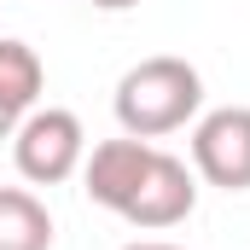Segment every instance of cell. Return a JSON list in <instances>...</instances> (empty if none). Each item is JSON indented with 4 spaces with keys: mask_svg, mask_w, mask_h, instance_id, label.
I'll list each match as a JSON object with an SVG mask.
<instances>
[{
    "mask_svg": "<svg viewBox=\"0 0 250 250\" xmlns=\"http://www.w3.org/2000/svg\"><path fill=\"white\" fill-rule=\"evenodd\" d=\"M204 105V76L175 53H157V59H140L117 82V123L134 140H163L175 128H187Z\"/></svg>",
    "mask_w": 250,
    "mask_h": 250,
    "instance_id": "obj_1",
    "label": "cell"
},
{
    "mask_svg": "<svg viewBox=\"0 0 250 250\" xmlns=\"http://www.w3.org/2000/svg\"><path fill=\"white\" fill-rule=\"evenodd\" d=\"M82 157H87V134H82V117L76 111H29L18 134H12V163L23 181L35 187H59L70 175H82Z\"/></svg>",
    "mask_w": 250,
    "mask_h": 250,
    "instance_id": "obj_2",
    "label": "cell"
},
{
    "mask_svg": "<svg viewBox=\"0 0 250 250\" xmlns=\"http://www.w3.org/2000/svg\"><path fill=\"white\" fill-rule=\"evenodd\" d=\"M192 175L221 192H250V105H221L192 128Z\"/></svg>",
    "mask_w": 250,
    "mask_h": 250,
    "instance_id": "obj_3",
    "label": "cell"
},
{
    "mask_svg": "<svg viewBox=\"0 0 250 250\" xmlns=\"http://www.w3.org/2000/svg\"><path fill=\"white\" fill-rule=\"evenodd\" d=\"M192 209H198V175L175 151H151V169L140 175V192L128 198L123 221L146 227V233H163V227H181Z\"/></svg>",
    "mask_w": 250,
    "mask_h": 250,
    "instance_id": "obj_4",
    "label": "cell"
},
{
    "mask_svg": "<svg viewBox=\"0 0 250 250\" xmlns=\"http://www.w3.org/2000/svg\"><path fill=\"white\" fill-rule=\"evenodd\" d=\"M151 140H134V134H123V140H99L87 157H82V192L99 204V209H111V215H123L128 198L140 192V175L151 169Z\"/></svg>",
    "mask_w": 250,
    "mask_h": 250,
    "instance_id": "obj_5",
    "label": "cell"
},
{
    "mask_svg": "<svg viewBox=\"0 0 250 250\" xmlns=\"http://www.w3.org/2000/svg\"><path fill=\"white\" fill-rule=\"evenodd\" d=\"M0 250H53V215L35 192L0 187Z\"/></svg>",
    "mask_w": 250,
    "mask_h": 250,
    "instance_id": "obj_6",
    "label": "cell"
},
{
    "mask_svg": "<svg viewBox=\"0 0 250 250\" xmlns=\"http://www.w3.org/2000/svg\"><path fill=\"white\" fill-rule=\"evenodd\" d=\"M41 82H47V70L35 59V47L6 35V41H0V105H6L12 117H29L35 99H41Z\"/></svg>",
    "mask_w": 250,
    "mask_h": 250,
    "instance_id": "obj_7",
    "label": "cell"
},
{
    "mask_svg": "<svg viewBox=\"0 0 250 250\" xmlns=\"http://www.w3.org/2000/svg\"><path fill=\"white\" fill-rule=\"evenodd\" d=\"M18 123H23V117H12V111L0 105V140H12V134H18Z\"/></svg>",
    "mask_w": 250,
    "mask_h": 250,
    "instance_id": "obj_8",
    "label": "cell"
},
{
    "mask_svg": "<svg viewBox=\"0 0 250 250\" xmlns=\"http://www.w3.org/2000/svg\"><path fill=\"white\" fill-rule=\"evenodd\" d=\"M123 250H181V245H163V239H140V245H123Z\"/></svg>",
    "mask_w": 250,
    "mask_h": 250,
    "instance_id": "obj_9",
    "label": "cell"
},
{
    "mask_svg": "<svg viewBox=\"0 0 250 250\" xmlns=\"http://www.w3.org/2000/svg\"><path fill=\"white\" fill-rule=\"evenodd\" d=\"M99 12H128V6H140V0H93Z\"/></svg>",
    "mask_w": 250,
    "mask_h": 250,
    "instance_id": "obj_10",
    "label": "cell"
}]
</instances>
